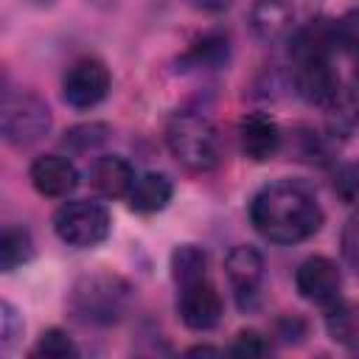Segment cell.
Returning a JSON list of instances; mask_svg holds the SVG:
<instances>
[{"label":"cell","mask_w":359,"mask_h":359,"mask_svg":"<svg viewBox=\"0 0 359 359\" xmlns=\"http://www.w3.org/2000/svg\"><path fill=\"white\" fill-rule=\"evenodd\" d=\"M22 331H25L22 317L17 314V309L8 300H3L0 303V348H3V353H11L14 351V345L20 342Z\"/></svg>","instance_id":"23"},{"label":"cell","mask_w":359,"mask_h":359,"mask_svg":"<svg viewBox=\"0 0 359 359\" xmlns=\"http://www.w3.org/2000/svg\"><path fill=\"white\" fill-rule=\"evenodd\" d=\"M107 137H109V126L93 121V123H79V126L67 129L62 143H65V149H70V151H76V154H84V151L101 146Z\"/></svg>","instance_id":"20"},{"label":"cell","mask_w":359,"mask_h":359,"mask_svg":"<svg viewBox=\"0 0 359 359\" xmlns=\"http://www.w3.org/2000/svg\"><path fill=\"white\" fill-rule=\"evenodd\" d=\"M188 353H219L216 348H210V345H196V348H191Z\"/></svg>","instance_id":"29"},{"label":"cell","mask_w":359,"mask_h":359,"mask_svg":"<svg viewBox=\"0 0 359 359\" xmlns=\"http://www.w3.org/2000/svg\"><path fill=\"white\" fill-rule=\"evenodd\" d=\"M28 3H31V6H50L53 0H28Z\"/></svg>","instance_id":"30"},{"label":"cell","mask_w":359,"mask_h":359,"mask_svg":"<svg viewBox=\"0 0 359 359\" xmlns=\"http://www.w3.org/2000/svg\"><path fill=\"white\" fill-rule=\"evenodd\" d=\"M230 353L233 356H264V353H269V342H266L264 334L247 328V331L236 334V339L230 345Z\"/></svg>","instance_id":"26"},{"label":"cell","mask_w":359,"mask_h":359,"mask_svg":"<svg viewBox=\"0 0 359 359\" xmlns=\"http://www.w3.org/2000/svg\"><path fill=\"white\" fill-rule=\"evenodd\" d=\"M294 286L300 292L303 300L317 303V306H331L339 300V289H342V272L339 266L325 258V255H309L297 272H294Z\"/></svg>","instance_id":"8"},{"label":"cell","mask_w":359,"mask_h":359,"mask_svg":"<svg viewBox=\"0 0 359 359\" xmlns=\"http://www.w3.org/2000/svg\"><path fill=\"white\" fill-rule=\"evenodd\" d=\"M165 146L171 157L194 174H208L222 163V137L202 112H177L165 126Z\"/></svg>","instance_id":"2"},{"label":"cell","mask_w":359,"mask_h":359,"mask_svg":"<svg viewBox=\"0 0 359 359\" xmlns=\"http://www.w3.org/2000/svg\"><path fill=\"white\" fill-rule=\"evenodd\" d=\"M129 283L109 272L84 275L70 292V309L81 323L107 325L115 323L129 303Z\"/></svg>","instance_id":"3"},{"label":"cell","mask_w":359,"mask_h":359,"mask_svg":"<svg viewBox=\"0 0 359 359\" xmlns=\"http://www.w3.org/2000/svg\"><path fill=\"white\" fill-rule=\"evenodd\" d=\"M289 50L294 62L303 59H317V56H331V50L337 48V34H334V20L317 17L303 28H294L289 36Z\"/></svg>","instance_id":"16"},{"label":"cell","mask_w":359,"mask_h":359,"mask_svg":"<svg viewBox=\"0 0 359 359\" xmlns=\"http://www.w3.org/2000/svg\"><path fill=\"white\" fill-rule=\"evenodd\" d=\"M188 59L196 67H219L222 62H227V36L224 34H208V36H202L191 48Z\"/></svg>","instance_id":"21"},{"label":"cell","mask_w":359,"mask_h":359,"mask_svg":"<svg viewBox=\"0 0 359 359\" xmlns=\"http://www.w3.org/2000/svg\"><path fill=\"white\" fill-rule=\"evenodd\" d=\"M337 48H342L351 56H359V8L345 11L339 20H334Z\"/></svg>","instance_id":"24"},{"label":"cell","mask_w":359,"mask_h":359,"mask_svg":"<svg viewBox=\"0 0 359 359\" xmlns=\"http://www.w3.org/2000/svg\"><path fill=\"white\" fill-rule=\"evenodd\" d=\"M53 233L62 244L76 250H93L112 233V216L101 202L73 199L53 213Z\"/></svg>","instance_id":"4"},{"label":"cell","mask_w":359,"mask_h":359,"mask_svg":"<svg viewBox=\"0 0 359 359\" xmlns=\"http://www.w3.org/2000/svg\"><path fill=\"white\" fill-rule=\"evenodd\" d=\"M177 289H180L177 311H180V320L185 323V328H191V331H210V328L219 325V320L224 314V303H222L219 289L208 280V275L199 278V280L182 283Z\"/></svg>","instance_id":"7"},{"label":"cell","mask_w":359,"mask_h":359,"mask_svg":"<svg viewBox=\"0 0 359 359\" xmlns=\"http://www.w3.org/2000/svg\"><path fill=\"white\" fill-rule=\"evenodd\" d=\"M224 275H227V280L236 292L238 306L244 309L258 297V289H261V280H264V255L255 247L238 244L224 258Z\"/></svg>","instance_id":"10"},{"label":"cell","mask_w":359,"mask_h":359,"mask_svg":"<svg viewBox=\"0 0 359 359\" xmlns=\"http://www.w3.org/2000/svg\"><path fill=\"white\" fill-rule=\"evenodd\" d=\"M50 129V109L34 93H6L0 104V132L11 146H34Z\"/></svg>","instance_id":"5"},{"label":"cell","mask_w":359,"mask_h":359,"mask_svg":"<svg viewBox=\"0 0 359 359\" xmlns=\"http://www.w3.org/2000/svg\"><path fill=\"white\" fill-rule=\"evenodd\" d=\"M34 356H45V359H65V356H76V345L70 339L67 331L62 328H48L39 334L36 345H34Z\"/></svg>","instance_id":"22"},{"label":"cell","mask_w":359,"mask_h":359,"mask_svg":"<svg viewBox=\"0 0 359 359\" xmlns=\"http://www.w3.org/2000/svg\"><path fill=\"white\" fill-rule=\"evenodd\" d=\"M325 325H328V334L334 337V339H339V342H348L351 337H353V325H356V320H353V311L342 303V300H337V303H331V306H325Z\"/></svg>","instance_id":"25"},{"label":"cell","mask_w":359,"mask_h":359,"mask_svg":"<svg viewBox=\"0 0 359 359\" xmlns=\"http://www.w3.org/2000/svg\"><path fill=\"white\" fill-rule=\"evenodd\" d=\"M31 255H34L31 233L25 227H17V224L3 227V236H0V269L3 272H14L25 261H31Z\"/></svg>","instance_id":"18"},{"label":"cell","mask_w":359,"mask_h":359,"mask_svg":"<svg viewBox=\"0 0 359 359\" xmlns=\"http://www.w3.org/2000/svg\"><path fill=\"white\" fill-rule=\"evenodd\" d=\"M325 129L331 137H351L359 129V95L348 87H339L337 95L323 107Z\"/></svg>","instance_id":"17"},{"label":"cell","mask_w":359,"mask_h":359,"mask_svg":"<svg viewBox=\"0 0 359 359\" xmlns=\"http://www.w3.org/2000/svg\"><path fill=\"white\" fill-rule=\"evenodd\" d=\"M323 208L317 196L292 180H275L250 199V222L272 244H297L323 227Z\"/></svg>","instance_id":"1"},{"label":"cell","mask_w":359,"mask_h":359,"mask_svg":"<svg viewBox=\"0 0 359 359\" xmlns=\"http://www.w3.org/2000/svg\"><path fill=\"white\" fill-rule=\"evenodd\" d=\"M109 87H112L109 67L95 56H84L67 67L62 79V98L73 109H93L109 95Z\"/></svg>","instance_id":"6"},{"label":"cell","mask_w":359,"mask_h":359,"mask_svg":"<svg viewBox=\"0 0 359 359\" xmlns=\"http://www.w3.org/2000/svg\"><path fill=\"white\" fill-rule=\"evenodd\" d=\"M339 87L342 84H339V76L331 65V56L294 62V90L306 104L325 107L337 95Z\"/></svg>","instance_id":"11"},{"label":"cell","mask_w":359,"mask_h":359,"mask_svg":"<svg viewBox=\"0 0 359 359\" xmlns=\"http://www.w3.org/2000/svg\"><path fill=\"white\" fill-rule=\"evenodd\" d=\"M174 196V182L160 174V171H146V174H137L129 194H126V202H129V210L135 213H160L168 208Z\"/></svg>","instance_id":"15"},{"label":"cell","mask_w":359,"mask_h":359,"mask_svg":"<svg viewBox=\"0 0 359 359\" xmlns=\"http://www.w3.org/2000/svg\"><path fill=\"white\" fill-rule=\"evenodd\" d=\"M345 255L359 266V219L351 222V227L345 230Z\"/></svg>","instance_id":"27"},{"label":"cell","mask_w":359,"mask_h":359,"mask_svg":"<svg viewBox=\"0 0 359 359\" xmlns=\"http://www.w3.org/2000/svg\"><path fill=\"white\" fill-rule=\"evenodd\" d=\"M280 129L275 123V118H269L266 112H250L241 118L238 123V146L241 154L252 163H266L280 151Z\"/></svg>","instance_id":"12"},{"label":"cell","mask_w":359,"mask_h":359,"mask_svg":"<svg viewBox=\"0 0 359 359\" xmlns=\"http://www.w3.org/2000/svg\"><path fill=\"white\" fill-rule=\"evenodd\" d=\"M171 275H174L177 286L205 278L208 275V252L196 244H180L171 252Z\"/></svg>","instance_id":"19"},{"label":"cell","mask_w":359,"mask_h":359,"mask_svg":"<svg viewBox=\"0 0 359 359\" xmlns=\"http://www.w3.org/2000/svg\"><path fill=\"white\" fill-rule=\"evenodd\" d=\"M191 3H194V8L208 11V14H219V11L233 6V0H191Z\"/></svg>","instance_id":"28"},{"label":"cell","mask_w":359,"mask_h":359,"mask_svg":"<svg viewBox=\"0 0 359 359\" xmlns=\"http://www.w3.org/2000/svg\"><path fill=\"white\" fill-rule=\"evenodd\" d=\"M250 28L266 45L283 42L294 31V11L286 0H255L250 8Z\"/></svg>","instance_id":"14"},{"label":"cell","mask_w":359,"mask_h":359,"mask_svg":"<svg viewBox=\"0 0 359 359\" xmlns=\"http://www.w3.org/2000/svg\"><path fill=\"white\" fill-rule=\"evenodd\" d=\"M135 177L137 174H135L132 163L118 154H104V157L93 160L90 171H87L90 188L104 199H126Z\"/></svg>","instance_id":"13"},{"label":"cell","mask_w":359,"mask_h":359,"mask_svg":"<svg viewBox=\"0 0 359 359\" xmlns=\"http://www.w3.org/2000/svg\"><path fill=\"white\" fill-rule=\"evenodd\" d=\"M28 177H31L34 191L39 196H48V199H65L79 185V168L65 154H42V157H36L31 163V168H28Z\"/></svg>","instance_id":"9"}]
</instances>
